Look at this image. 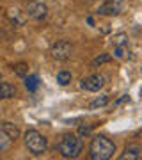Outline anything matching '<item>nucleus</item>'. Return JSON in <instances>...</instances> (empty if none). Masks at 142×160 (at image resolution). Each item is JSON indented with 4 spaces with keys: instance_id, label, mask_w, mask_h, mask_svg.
Returning a JSON list of instances; mask_svg holds the SVG:
<instances>
[{
    "instance_id": "39448f33",
    "label": "nucleus",
    "mask_w": 142,
    "mask_h": 160,
    "mask_svg": "<svg viewBox=\"0 0 142 160\" xmlns=\"http://www.w3.org/2000/svg\"><path fill=\"white\" fill-rule=\"evenodd\" d=\"M25 12H27L28 18H32V20H43L46 18L48 14V7L43 4V2H37V0H28L27 2V7H25Z\"/></svg>"
},
{
    "instance_id": "6e6552de",
    "label": "nucleus",
    "mask_w": 142,
    "mask_h": 160,
    "mask_svg": "<svg viewBox=\"0 0 142 160\" xmlns=\"http://www.w3.org/2000/svg\"><path fill=\"white\" fill-rule=\"evenodd\" d=\"M142 158V146L137 144H130L125 149V153L119 157V160H140Z\"/></svg>"
},
{
    "instance_id": "ddd939ff",
    "label": "nucleus",
    "mask_w": 142,
    "mask_h": 160,
    "mask_svg": "<svg viewBox=\"0 0 142 160\" xmlns=\"http://www.w3.org/2000/svg\"><path fill=\"white\" fill-rule=\"evenodd\" d=\"M112 61V55L110 53H101V55H98V57H94L91 61V66L92 68H98V66H101V64L105 62H110Z\"/></svg>"
},
{
    "instance_id": "412c9836",
    "label": "nucleus",
    "mask_w": 142,
    "mask_h": 160,
    "mask_svg": "<svg viewBox=\"0 0 142 160\" xmlns=\"http://www.w3.org/2000/svg\"><path fill=\"white\" fill-rule=\"evenodd\" d=\"M126 102H130V96H126V94H125V96L121 98V100H117V102L114 103V105L117 107V105H123V103H126Z\"/></svg>"
},
{
    "instance_id": "dca6fc26",
    "label": "nucleus",
    "mask_w": 142,
    "mask_h": 160,
    "mask_svg": "<svg viewBox=\"0 0 142 160\" xmlns=\"http://www.w3.org/2000/svg\"><path fill=\"white\" fill-rule=\"evenodd\" d=\"M112 45L114 46H126L128 45V36L126 34H117L112 38Z\"/></svg>"
},
{
    "instance_id": "2eb2a0df",
    "label": "nucleus",
    "mask_w": 142,
    "mask_h": 160,
    "mask_svg": "<svg viewBox=\"0 0 142 160\" xmlns=\"http://www.w3.org/2000/svg\"><path fill=\"white\" fill-rule=\"evenodd\" d=\"M57 82L61 86H68L69 82H71V73L69 71H59L57 73Z\"/></svg>"
},
{
    "instance_id": "20e7f679",
    "label": "nucleus",
    "mask_w": 142,
    "mask_h": 160,
    "mask_svg": "<svg viewBox=\"0 0 142 160\" xmlns=\"http://www.w3.org/2000/svg\"><path fill=\"white\" fill-rule=\"evenodd\" d=\"M50 53L55 61H68L73 53V45L69 41H57V43L51 45Z\"/></svg>"
},
{
    "instance_id": "0eeeda50",
    "label": "nucleus",
    "mask_w": 142,
    "mask_h": 160,
    "mask_svg": "<svg viewBox=\"0 0 142 160\" xmlns=\"http://www.w3.org/2000/svg\"><path fill=\"white\" fill-rule=\"evenodd\" d=\"M121 9H123V0H107L98 9V12L103 14V16H115V14L121 12Z\"/></svg>"
},
{
    "instance_id": "f3484780",
    "label": "nucleus",
    "mask_w": 142,
    "mask_h": 160,
    "mask_svg": "<svg viewBox=\"0 0 142 160\" xmlns=\"http://www.w3.org/2000/svg\"><path fill=\"white\" fill-rule=\"evenodd\" d=\"M9 16H11V22L14 23V25H23V23H25V18H20V11H18V9H11Z\"/></svg>"
},
{
    "instance_id": "aec40b11",
    "label": "nucleus",
    "mask_w": 142,
    "mask_h": 160,
    "mask_svg": "<svg viewBox=\"0 0 142 160\" xmlns=\"http://www.w3.org/2000/svg\"><path fill=\"white\" fill-rule=\"evenodd\" d=\"M115 57L117 59L125 57V46H115Z\"/></svg>"
},
{
    "instance_id": "9d476101",
    "label": "nucleus",
    "mask_w": 142,
    "mask_h": 160,
    "mask_svg": "<svg viewBox=\"0 0 142 160\" xmlns=\"http://www.w3.org/2000/svg\"><path fill=\"white\" fill-rule=\"evenodd\" d=\"M0 128L6 132V133L12 139V141H16V139L20 137V128H18L16 125H12V123H2V125H0Z\"/></svg>"
},
{
    "instance_id": "9b49d317",
    "label": "nucleus",
    "mask_w": 142,
    "mask_h": 160,
    "mask_svg": "<svg viewBox=\"0 0 142 160\" xmlns=\"http://www.w3.org/2000/svg\"><path fill=\"white\" fill-rule=\"evenodd\" d=\"M12 142H14V141H12L6 132L0 128V151H7V149L12 146Z\"/></svg>"
},
{
    "instance_id": "7ed1b4c3",
    "label": "nucleus",
    "mask_w": 142,
    "mask_h": 160,
    "mask_svg": "<svg viewBox=\"0 0 142 160\" xmlns=\"http://www.w3.org/2000/svg\"><path fill=\"white\" fill-rule=\"evenodd\" d=\"M23 139H25V146L28 148V151L32 155H43L46 151L48 141L37 130H27L25 135H23Z\"/></svg>"
},
{
    "instance_id": "a211bd4d",
    "label": "nucleus",
    "mask_w": 142,
    "mask_h": 160,
    "mask_svg": "<svg viewBox=\"0 0 142 160\" xmlns=\"http://www.w3.org/2000/svg\"><path fill=\"white\" fill-rule=\"evenodd\" d=\"M27 71H28V66L27 64H16V66H14V73L18 75V77H23V78H25V77H27Z\"/></svg>"
},
{
    "instance_id": "6ab92c4d",
    "label": "nucleus",
    "mask_w": 142,
    "mask_h": 160,
    "mask_svg": "<svg viewBox=\"0 0 142 160\" xmlns=\"http://www.w3.org/2000/svg\"><path fill=\"white\" fill-rule=\"evenodd\" d=\"M92 128H94V125H82L78 128V135L80 137H85V135H89L92 132Z\"/></svg>"
},
{
    "instance_id": "423d86ee",
    "label": "nucleus",
    "mask_w": 142,
    "mask_h": 160,
    "mask_svg": "<svg viewBox=\"0 0 142 160\" xmlns=\"http://www.w3.org/2000/svg\"><path fill=\"white\" fill-rule=\"evenodd\" d=\"M105 86V77L100 73H94V75H89L87 78H84L80 82V87L85 89V91H91V92H96L100 91L101 87Z\"/></svg>"
},
{
    "instance_id": "1a4fd4ad",
    "label": "nucleus",
    "mask_w": 142,
    "mask_h": 160,
    "mask_svg": "<svg viewBox=\"0 0 142 160\" xmlns=\"http://www.w3.org/2000/svg\"><path fill=\"white\" fill-rule=\"evenodd\" d=\"M16 94V87L11 86L9 82H0V100H7Z\"/></svg>"
},
{
    "instance_id": "4468645a",
    "label": "nucleus",
    "mask_w": 142,
    "mask_h": 160,
    "mask_svg": "<svg viewBox=\"0 0 142 160\" xmlns=\"http://www.w3.org/2000/svg\"><path fill=\"white\" fill-rule=\"evenodd\" d=\"M108 103V96L107 94H101V96H98L96 100H92L89 103V109H98V107H105Z\"/></svg>"
},
{
    "instance_id": "f257e3e1",
    "label": "nucleus",
    "mask_w": 142,
    "mask_h": 160,
    "mask_svg": "<svg viewBox=\"0 0 142 160\" xmlns=\"http://www.w3.org/2000/svg\"><path fill=\"white\" fill-rule=\"evenodd\" d=\"M114 153H115V144L110 139H107L105 135L92 137L89 146V157L92 160H108Z\"/></svg>"
},
{
    "instance_id": "f8f14e48",
    "label": "nucleus",
    "mask_w": 142,
    "mask_h": 160,
    "mask_svg": "<svg viewBox=\"0 0 142 160\" xmlns=\"http://www.w3.org/2000/svg\"><path fill=\"white\" fill-rule=\"evenodd\" d=\"M25 87L28 91H36L39 87V77L37 75H30V77H25Z\"/></svg>"
},
{
    "instance_id": "4be33fe9",
    "label": "nucleus",
    "mask_w": 142,
    "mask_h": 160,
    "mask_svg": "<svg viewBox=\"0 0 142 160\" xmlns=\"http://www.w3.org/2000/svg\"><path fill=\"white\" fill-rule=\"evenodd\" d=\"M0 78H2V75H0Z\"/></svg>"
},
{
    "instance_id": "f03ea898",
    "label": "nucleus",
    "mask_w": 142,
    "mask_h": 160,
    "mask_svg": "<svg viewBox=\"0 0 142 160\" xmlns=\"http://www.w3.org/2000/svg\"><path fill=\"white\" fill-rule=\"evenodd\" d=\"M57 149L59 153L62 155L64 158H76L82 149H84V142L80 135H73V133H68V135H62V139L57 144Z\"/></svg>"
}]
</instances>
